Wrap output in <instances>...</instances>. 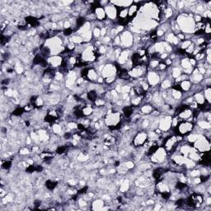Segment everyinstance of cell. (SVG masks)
<instances>
[{
    "label": "cell",
    "instance_id": "6da1fadb",
    "mask_svg": "<svg viewBox=\"0 0 211 211\" xmlns=\"http://www.w3.org/2000/svg\"><path fill=\"white\" fill-rule=\"evenodd\" d=\"M194 128L193 123L189 122L186 120H181L178 125H177L174 129L176 131V134L177 135H181V136H184L189 134L192 131V129Z\"/></svg>",
    "mask_w": 211,
    "mask_h": 211
},
{
    "label": "cell",
    "instance_id": "7a4b0ae2",
    "mask_svg": "<svg viewBox=\"0 0 211 211\" xmlns=\"http://www.w3.org/2000/svg\"><path fill=\"white\" fill-rule=\"evenodd\" d=\"M193 147L197 150L199 153H206L210 152V138L205 137L204 135L201 136L194 143Z\"/></svg>",
    "mask_w": 211,
    "mask_h": 211
},
{
    "label": "cell",
    "instance_id": "3957f363",
    "mask_svg": "<svg viewBox=\"0 0 211 211\" xmlns=\"http://www.w3.org/2000/svg\"><path fill=\"white\" fill-rule=\"evenodd\" d=\"M151 157V161L155 163H163L166 157H167V151L164 149L163 147H159L155 153H153Z\"/></svg>",
    "mask_w": 211,
    "mask_h": 211
},
{
    "label": "cell",
    "instance_id": "277c9868",
    "mask_svg": "<svg viewBox=\"0 0 211 211\" xmlns=\"http://www.w3.org/2000/svg\"><path fill=\"white\" fill-rule=\"evenodd\" d=\"M120 38V42H121V46L126 48H129L132 46L134 44V36L131 34V32L129 31H123L120 36H119Z\"/></svg>",
    "mask_w": 211,
    "mask_h": 211
},
{
    "label": "cell",
    "instance_id": "5b68a950",
    "mask_svg": "<svg viewBox=\"0 0 211 211\" xmlns=\"http://www.w3.org/2000/svg\"><path fill=\"white\" fill-rule=\"evenodd\" d=\"M172 120V116L169 115H167L159 119L158 128L162 130V132H167L171 129Z\"/></svg>",
    "mask_w": 211,
    "mask_h": 211
},
{
    "label": "cell",
    "instance_id": "8992f818",
    "mask_svg": "<svg viewBox=\"0 0 211 211\" xmlns=\"http://www.w3.org/2000/svg\"><path fill=\"white\" fill-rule=\"evenodd\" d=\"M147 140H148V134L146 132L140 131L139 133H137L136 135L134 137L132 143H133L134 146L138 148V147L143 146V143L146 142Z\"/></svg>",
    "mask_w": 211,
    "mask_h": 211
},
{
    "label": "cell",
    "instance_id": "52a82bcc",
    "mask_svg": "<svg viewBox=\"0 0 211 211\" xmlns=\"http://www.w3.org/2000/svg\"><path fill=\"white\" fill-rule=\"evenodd\" d=\"M101 74L102 75V78H106L111 76H115L118 74V72L114 64H107L104 66Z\"/></svg>",
    "mask_w": 211,
    "mask_h": 211
},
{
    "label": "cell",
    "instance_id": "ba28073f",
    "mask_svg": "<svg viewBox=\"0 0 211 211\" xmlns=\"http://www.w3.org/2000/svg\"><path fill=\"white\" fill-rule=\"evenodd\" d=\"M147 80H148L147 82L149 83L150 87H156L160 82V76L157 72L151 71L148 74Z\"/></svg>",
    "mask_w": 211,
    "mask_h": 211
},
{
    "label": "cell",
    "instance_id": "9c48e42d",
    "mask_svg": "<svg viewBox=\"0 0 211 211\" xmlns=\"http://www.w3.org/2000/svg\"><path fill=\"white\" fill-rule=\"evenodd\" d=\"M104 10L106 12V17H108L109 19L114 20V19L117 18V8L113 4L104 6Z\"/></svg>",
    "mask_w": 211,
    "mask_h": 211
},
{
    "label": "cell",
    "instance_id": "30bf717a",
    "mask_svg": "<svg viewBox=\"0 0 211 211\" xmlns=\"http://www.w3.org/2000/svg\"><path fill=\"white\" fill-rule=\"evenodd\" d=\"M62 61H63V58H62L61 56H59V55H53V56L49 57V58L47 59V62L49 66L54 68L60 67Z\"/></svg>",
    "mask_w": 211,
    "mask_h": 211
},
{
    "label": "cell",
    "instance_id": "8fae6325",
    "mask_svg": "<svg viewBox=\"0 0 211 211\" xmlns=\"http://www.w3.org/2000/svg\"><path fill=\"white\" fill-rule=\"evenodd\" d=\"M94 13H95L97 19H98L99 21L102 22V21H105L106 19V12L103 7H99L97 8H96Z\"/></svg>",
    "mask_w": 211,
    "mask_h": 211
},
{
    "label": "cell",
    "instance_id": "7c38bea8",
    "mask_svg": "<svg viewBox=\"0 0 211 211\" xmlns=\"http://www.w3.org/2000/svg\"><path fill=\"white\" fill-rule=\"evenodd\" d=\"M97 78H98V74H97V72L95 68H89L88 74L86 79L88 80L89 82H95L97 81Z\"/></svg>",
    "mask_w": 211,
    "mask_h": 211
},
{
    "label": "cell",
    "instance_id": "4fadbf2b",
    "mask_svg": "<svg viewBox=\"0 0 211 211\" xmlns=\"http://www.w3.org/2000/svg\"><path fill=\"white\" fill-rule=\"evenodd\" d=\"M197 126L200 129H203V130H210L211 128L210 122H209L205 120H199L197 121Z\"/></svg>",
    "mask_w": 211,
    "mask_h": 211
},
{
    "label": "cell",
    "instance_id": "5bb4252c",
    "mask_svg": "<svg viewBox=\"0 0 211 211\" xmlns=\"http://www.w3.org/2000/svg\"><path fill=\"white\" fill-rule=\"evenodd\" d=\"M193 97H194L195 101L197 102L198 106H199V105H203V104H205V103H207V102H206V100H205V98H204V94H203V93H201V92L195 93V95L193 96ZM208 103H209V102H208Z\"/></svg>",
    "mask_w": 211,
    "mask_h": 211
},
{
    "label": "cell",
    "instance_id": "9a60e30c",
    "mask_svg": "<svg viewBox=\"0 0 211 211\" xmlns=\"http://www.w3.org/2000/svg\"><path fill=\"white\" fill-rule=\"evenodd\" d=\"M153 106L150 104H144L140 108V112L143 113L144 115H150L153 112Z\"/></svg>",
    "mask_w": 211,
    "mask_h": 211
},
{
    "label": "cell",
    "instance_id": "2e32d148",
    "mask_svg": "<svg viewBox=\"0 0 211 211\" xmlns=\"http://www.w3.org/2000/svg\"><path fill=\"white\" fill-rule=\"evenodd\" d=\"M179 84H180L181 91H186V92H187V91H190L191 86H192V82H191V81H190V79H189V80H184L182 82H181Z\"/></svg>",
    "mask_w": 211,
    "mask_h": 211
},
{
    "label": "cell",
    "instance_id": "e0dca14e",
    "mask_svg": "<svg viewBox=\"0 0 211 211\" xmlns=\"http://www.w3.org/2000/svg\"><path fill=\"white\" fill-rule=\"evenodd\" d=\"M87 94H88V100H89L90 102H95L96 100L98 98V93L94 89L89 90L88 92H87Z\"/></svg>",
    "mask_w": 211,
    "mask_h": 211
},
{
    "label": "cell",
    "instance_id": "ac0fdd59",
    "mask_svg": "<svg viewBox=\"0 0 211 211\" xmlns=\"http://www.w3.org/2000/svg\"><path fill=\"white\" fill-rule=\"evenodd\" d=\"M130 189V185H129V181L128 179H126L123 181V182L120 185L119 190L120 192H127Z\"/></svg>",
    "mask_w": 211,
    "mask_h": 211
},
{
    "label": "cell",
    "instance_id": "d6986e66",
    "mask_svg": "<svg viewBox=\"0 0 211 211\" xmlns=\"http://www.w3.org/2000/svg\"><path fill=\"white\" fill-rule=\"evenodd\" d=\"M122 111L124 116H126V117H127V118H129L130 116H132V115H133L134 106H125V107H123Z\"/></svg>",
    "mask_w": 211,
    "mask_h": 211
},
{
    "label": "cell",
    "instance_id": "ffe728a7",
    "mask_svg": "<svg viewBox=\"0 0 211 211\" xmlns=\"http://www.w3.org/2000/svg\"><path fill=\"white\" fill-rule=\"evenodd\" d=\"M171 74H172L171 76H172L174 78H177L182 74V70H181V68L180 67H178V66H177V67H172V68Z\"/></svg>",
    "mask_w": 211,
    "mask_h": 211
},
{
    "label": "cell",
    "instance_id": "44dd1931",
    "mask_svg": "<svg viewBox=\"0 0 211 211\" xmlns=\"http://www.w3.org/2000/svg\"><path fill=\"white\" fill-rule=\"evenodd\" d=\"M57 185H58V182H57V181H55L47 180L45 181V186H46V188L49 189L50 191L55 190V188L57 186Z\"/></svg>",
    "mask_w": 211,
    "mask_h": 211
},
{
    "label": "cell",
    "instance_id": "7402d4cb",
    "mask_svg": "<svg viewBox=\"0 0 211 211\" xmlns=\"http://www.w3.org/2000/svg\"><path fill=\"white\" fill-rule=\"evenodd\" d=\"M172 83L170 78H164L163 81L162 82V84H161V88L167 90V89H170L172 88Z\"/></svg>",
    "mask_w": 211,
    "mask_h": 211
},
{
    "label": "cell",
    "instance_id": "603a6c76",
    "mask_svg": "<svg viewBox=\"0 0 211 211\" xmlns=\"http://www.w3.org/2000/svg\"><path fill=\"white\" fill-rule=\"evenodd\" d=\"M204 98H205V100H206V102H209V103H210L211 89L210 88V86H208V87H206V88H204Z\"/></svg>",
    "mask_w": 211,
    "mask_h": 211
},
{
    "label": "cell",
    "instance_id": "cb8c5ba5",
    "mask_svg": "<svg viewBox=\"0 0 211 211\" xmlns=\"http://www.w3.org/2000/svg\"><path fill=\"white\" fill-rule=\"evenodd\" d=\"M63 130V127L59 124H54L52 126V131L55 134H59Z\"/></svg>",
    "mask_w": 211,
    "mask_h": 211
},
{
    "label": "cell",
    "instance_id": "d4e9b609",
    "mask_svg": "<svg viewBox=\"0 0 211 211\" xmlns=\"http://www.w3.org/2000/svg\"><path fill=\"white\" fill-rule=\"evenodd\" d=\"M25 113L24 108L20 107V106H17V108H15L13 111V115L14 116H22Z\"/></svg>",
    "mask_w": 211,
    "mask_h": 211
},
{
    "label": "cell",
    "instance_id": "484cf974",
    "mask_svg": "<svg viewBox=\"0 0 211 211\" xmlns=\"http://www.w3.org/2000/svg\"><path fill=\"white\" fill-rule=\"evenodd\" d=\"M159 59H150V61L149 62V65L151 68L155 69L158 68V66L159 65Z\"/></svg>",
    "mask_w": 211,
    "mask_h": 211
},
{
    "label": "cell",
    "instance_id": "4316f807",
    "mask_svg": "<svg viewBox=\"0 0 211 211\" xmlns=\"http://www.w3.org/2000/svg\"><path fill=\"white\" fill-rule=\"evenodd\" d=\"M11 167H12V162H11V161H2V168H3V169H4V170H8Z\"/></svg>",
    "mask_w": 211,
    "mask_h": 211
},
{
    "label": "cell",
    "instance_id": "83f0119b",
    "mask_svg": "<svg viewBox=\"0 0 211 211\" xmlns=\"http://www.w3.org/2000/svg\"><path fill=\"white\" fill-rule=\"evenodd\" d=\"M200 175H201L200 169H193V170H191V172H190V176H191V178L200 177Z\"/></svg>",
    "mask_w": 211,
    "mask_h": 211
},
{
    "label": "cell",
    "instance_id": "f1b7e54d",
    "mask_svg": "<svg viewBox=\"0 0 211 211\" xmlns=\"http://www.w3.org/2000/svg\"><path fill=\"white\" fill-rule=\"evenodd\" d=\"M101 36V29L97 27H95V28L92 31V36L95 38H98Z\"/></svg>",
    "mask_w": 211,
    "mask_h": 211
},
{
    "label": "cell",
    "instance_id": "f546056e",
    "mask_svg": "<svg viewBox=\"0 0 211 211\" xmlns=\"http://www.w3.org/2000/svg\"><path fill=\"white\" fill-rule=\"evenodd\" d=\"M73 28H68V29H65L64 30V31H63V33H64V36H70V35L73 33Z\"/></svg>",
    "mask_w": 211,
    "mask_h": 211
},
{
    "label": "cell",
    "instance_id": "4dcf8cb0",
    "mask_svg": "<svg viewBox=\"0 0 211 211\" xmlns=\"http://www.w3.org/2000/svg\"><path fill=\"white\" fill-rule=\"evenodd\" d=\"M19 153H20L21 155H27V154H28L29 153V149H28L27 148H22L20 150H19Z\"/></svg>",
    "mask_w": 211,
    "mask_h": 211
},
{
    "label": "cell",
    "instance_id": "1f68e13d",
    "mask_svg": "<svg viewBox=\"0 0 211 211\" xmlns=\"http://www.w3.org/2000/svg\"><path fill=\"white\" fill-rule=\"evenodd\" d=\"M106 32H107V31H106V27L101 28V36H106Z\"/></svg>",
    "mask_w": 211,
    "mask_h": 211
}]
</instances>
